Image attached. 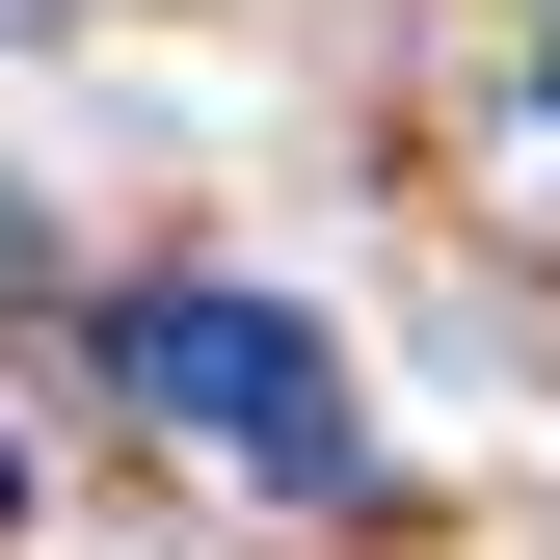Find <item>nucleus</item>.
Listing matches in <instances>:
<instances>
[{"instance_id":"obj_1","label":"nucleus","mask_w":560,"mask_h":560,"mask_svg":"<svg viewBox=\"0 0 560 560\" xmlns=\"http://www.w3.org/2000/svg\"><path fill=\"white\" fill-rule=\"evenodd\" d=\"M133 400H161V428H214L241 480H294V508H347V480H374L347 347H320L294 294H133Z\"/></svg>"},{"instance_id":"obj_2","label":"nucleus","mask_w":560,"mask_h":560,"mask_svg":"<svg viewBox=\"0 0 560 560\" xmlns=\"http://www.w3.org/2000/svg\"><path fill=\"white\" fill-rule=\"evenodd\" d=\"M0 534H27V428H0Z\"/></svg>"}]
</instances>
